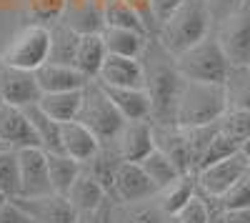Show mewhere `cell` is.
Listing matches in <instances>:
<instances>
[{
    "instance_id": "obj_18",
    "label": "cell",
    "mask_w": 250,
    "mask_h": 223,
    "mask_svg": "<svg viewBox=\"0 0 250 223\" xmlns=\"http://www.w3.org/2000/svg\"><path fill=\"white\" fill-rule=\"evenodd\" d=\"M33 73H35V80H38L40 93L83 90V86L88 83V78L83 75L75 66L53 63V60H45V63H43V66H38Z\"/></svg>"
},
{
    "instance_id": "obj_21",
    "label": "cell",
    "mask_w": 250,
    "mask_h": 223,
    "mask_svg": "<svg viewBox=\"0 0 250 223\" xmlns=\"http://www.w3.org/2000/svg\"><path fill=\"white\" fill-rule=\"evenodd\" d=\"M65 198H68V203L75 208V213H83V211H90V208L100 206L103 201L108 198V193L85 168H83L78 173V178L73 180V186L68 188Z\"/></svg>"
},
{
    "instance_id": "obj_52",
    "label": "cell",
    "mask_w": 250,
    "mask_h": 223,
    "mask_svg": "<svg viewBox=\"0 0 250 223\" xmlns=\"http://www.w3.org/2000/svg\"><path fill=\"white\" fill-rule=\"evenodd\" d=\"M0 103H3V100H0Z\"/></svg>"
},
{
    "instance_id": "obj_31",
    "label": "cell",
    "mask_w": 250,
    "mask_h": 223,
    "mask_svg": "<svg viewBox=\"0 0 250 223\" xmlns=\"http://www.w3.org/2000/svg\"><path fill=\"white\" fill-rule=\"evenodd\" d=\"M165 211L153 198L130 201V203H115V223H165Z\"/></svg>"
},
{
    "instance_id": "obj_8",
    "label": "cell",
    "mask_w": 250,
    "mask_h": 223,
    "mask_svg": "<svg viewBox=\"0 0 250 223\" xmlns=\"http://www.w3.org/2000/svg\"><path fill=\"white\" fill-rule=\"evenodd\" d=\"M250 171V160L235 151L230 156H225L220 160L210 166H203L200 171H195V183H198V191L203 193H210V196H220L223 191H228L238 178L248 176Z\"/></svg>"
},
{
    "instance_id": "obj_41",
    "label": "cell",
    "mask_w": 250,
    "mask_h": 223,
    "mask_svg": "<svg viewBox=\"0 0 250 223\" xmlns=\"http://www.w3.org/2000/svg\"><path fill=\"white\" fill-rule=\"evenodd\" d=\"M243 3H248V0H205L208 10H210V18H213V25L218 23L220 18H225L228 13H233L235 8H240Z\"/></svg>"
},
{
    "instance_id": "obj_4",
    "label": "cell",
    "mask_w": 250,
    "mask_h": 223,
    "mask_svg": "<svg viewBox=\"0 0 250 223\" xmlns=\"http://www.w3.org/2000/svg\"><path fill=\"white\" fill-rule=\"evenodd\" d=\"M175 68L185 80H203V83H223L230 63L218 43L215 33L210 30L205 38H200L198 43L190 48H185L183 53L175 55Z\"/></svg>"
},
{
    "instance_id": "obj_26",
    "label": "cell",
    "mask_w": 250,
    "mask_h": 223,
    "mask_svg": "<svg viewBox=\"0 0 250 223\" xmlns=\"http://www.w3.org/2000/svg\"><path fill=\"white\" fill-rule=\"evenodd\" d=\"M120 163H123V158H120V153L115 151V146H113V143H100V148L95 151V156H93L90 160H85V163H83V168H85L103 188H105V193H110L113 178H115Z\"/></svg>"
},
{
    "instance_id": "obj_6",
    "label": "cell",
    "mask_w": 250,
    "mask_h": 223,
    "mask_svg": "<svg viewBox=\"0 0 250 223\" xmlns=\"http://www.w3.org/2000/svg\"><path fill=\"white\" fill-rule=\"evenodd\" d=\"M48 50H50L48 25L28 23L25 28H20L8 40V45L3 50H0V63L23 68V70H35L38 66H43L48 60Z\"/></svg>"
},
{
    "instance_id": "obj_34",
    "label": "cell",
    "mask_w": 250,
    "mask_h": 223,
    "mask_svg": "<svg viewBox=\"0 0 250 223\" xmlns=\"http://www.w3.org/2000/svg\"><path fill=\"white\" fill-rule=\"evenodd\" d=\"M218 128L240 148L243 140L250 138V111H225L218 118Z\"/></svg>"
},
{
    "instance_id": "obj_7",
    "label": "cell",
    "mask_w": 250,
    "mask_h": 223,
    "mask_svg": "<svg viewBox=\"0 0 250 223\" xmlns=\"http://www.w3.org/2000/svg\"><path fill=\"white\" fill-rule=\"evenodd\" d=\"M213 33L230 66L250 63V0L213 25Z\"/></svg>"
},
{
    "instance_id": "obj_49",
    "label": "cell",
    "mask_w": 250,
    "mask_h": 223,
    "mask_svg": "<svg viewBox=\"0 0 250 223\" xmlns=\"http://www.w3.org/2000/svg\"><path fill=\"white\" fill-rule=\"evenodd\" d=\"M3 151H5V146H3V143H0V153H3Z\"/></svg>"
},
{
    "instance_id": "obj_25",
    "label": "cell",
    "mask_w": 250,
    "mask_h": 223,
    "mask_svg": "<svg viewBox=\"0 0 250 223\" xmlns=\"http://www.w3.org/2000/svg\"><path fill=\"white\" fill-rule=\"evenodd\" d=\"M223 90L228 111H250V68L230 66L223 80Z\"/></svg>"
},
{
    "instance_id": "obj_44",
    "label": "cell",
    "mask_w": 250,
    "mask_h": 223,
    "mask_svg": "<svg viewBox=\"0 0 250 223\" xmlns=\"http://www.w3.org/2000/svg\"><path fill=\"white\" fill-rule=\"evenodd\" d=\"M125 3H130V5L140 13V18L145 20V28H148V33L155 38L158 25H155V20H153V15H150V5H148V0H125Z\"/></svg>"
},
{
    "instance_id": "obj_29",
    "label": "cell",
    "mask_w": 250,
    "mask_h": 223,
    "mask_svg": "<svg viewBox=\"0 0 250 223\" xmlns=\"http://www.w3.org/2000/svg\"><path fill=\"white\" fill-rule=\"evenodd\" d=\"M28 120H30V128L38 138V146L43 148L45 153H60V123L53 120L50 115H45L43 111L38 108V103H30L23 108Z\"/></svg>"
},
{
    "instance_id": "obj_51",
    "label": "cell",
    "mask_w": 250,
    "mask_h": 223,
    "mask_svg": "<svg viewBox=\"0 0 250 223\" xmlns=\"http://www.w3.org/2000/svg\"><path fill=\"white\" fill-rule=\"evenodd\" d=\"M248 68H250V63H248Z\"/></svg>"
},
{
    "instance_id": "obj_11",
    "label": "cell",
    "mask_w": 250,
    "mask_h": 223,
    "mask_svg": "<svg viewBox=\"0 0 250 223\" xmlns=\"http://www.w3.org/2000/svg\"><path fill=\"white\" fill-rule=\"evenodd\" d=\"M158 193L155 183L143 173V168L138 163H130V160H123L113 186H110V198L115 203H130V201H143V198H153Z\"/></svg>"
},
{
    "instance_id": "obj_35",
    "label": "cell",
    "mask_w": 250,
    "mask_h": 223,
    "mask_svg": "<svg viewBox=\"0 0 250 223\" xmlns=\"http://www.w3.org/2000/svg\"><path fill=\"white\" fill-rule=\"evenodd\" d=\"M25 15L30 18V23H38V25H50L60 18L62 8H65V0H23Z\"/></svg>"
},
{
    "instance_id": "obj_37",
    "label": "cell",
    "mask_w": 250,
    "mask_h": 223,
    "mask_svg": "<svg viewBox=\"0 0 250 223\" xmlns=\"http://www.w3.org/2000/svg\"><path fill=\"white\" fill-rule=\"evenodd\" d=\"M235 151H240V148H238L228 135H223L220 128H218V133L210 138L208 148L203 151V156H200V160H198V168H195V171H200L203 166H210V163H215V160H220V158H225V156H230V153H235Z\"/></svg>"
},
{
    "instance_id": "obj_17",
    "label": "cell",
    "mask_w": 250,
    "mask_h": 223,
    "mask_svg": "<svg viewBox=\"0 0 250 223\" xmlns=\"http://www.w3.org/2000/svg\"><path fill=\"white\" fill-rule=\"evenodd\" d=\"M68 28H73L80 35L103 33L105 20H103V0H65L60 18Z\"/></svg>"
},
{
    "instance_id": "obj_50",
    "label": "cell",
    "mask_w": 250,
    "mask_h": 223,
    "mask_svg": "<svg viewBox=\"0 0 250 223\" xmlns=\"http://www.w3.org/2000/svg\"><path fill=\"white\" fill-rule=\"evenodd\" d=\"M248 176H250V171H248Z\"/></svg>"
},
{
    "instance_id": "obj_27",
    "label": "cell",
    "mask_w": 250,
    "mask_h": 223,
    "mask_svg": "<svg viewBox=\"0 0 250 223\" xmlns=\"http://www.w3.org/2000/svg\"><path fill=\"white\" fill-rule=\"evenodd\" d=\"M80 95L83 90H60V93H40L38 108L45 115H50L58 123L75 120L78 108H80Z\"/></svg>"
},
{
    "instance_id": "obj_39",
    "label": "cell",
    "mask_w": 250,
    "mask_h": 223,
    "mask_svg": "<svg viewBox=\"0 0 250 223\" xmlns=\"http://www.w3.org/2000/svg\"><path fill=\"white\" fill-rule=\"evenodd\" d=\"M73 223H115V201L108 196L100 206H95L90 211H83V213H75Z\"/></svg>"
},
{
    "instance_id": "obj_22",
    "label": "cell",
    "mask_w": 250,
    "mask_h": 223,
    "mask_svg": "<svg viewBox=\"0 0 250 223\" xmlns=\"http://www.w3.org/2000/svg\"><path fill=\"white\" fill-rule=\"evenodd\" d=\"M103 45L105 53L110 55H125V58H140L145 50L150 35L138 33V30H128V28H103Z\"/></svg>"
},
{
    "instance_id": "obj_42",
    "label": "cell",
    "mask_w": 250,
    "mask_h": 223,
    "mask_svg": "<svg viewBox=\"0 0 250 223\" xmlns=\"http://www.w3.org/2000/svg\"><path fill=\"white\" fill-rule=\"evenodd\" d=\"M183 3V0H148V5H150V15L155 20V25H160L165 18H168L178 5Z\"/></svg>"
},
{
    "instance_id": "obj_13",
    "label": "cell",
    "mask_w": 250,
    "mask_h": 223,
    "mask_svg": "<svg viewBox=\"0 0 250 223\" xmlns=\"http://www.w3.org/2000/svg\"><path fill=\"white\" fill-rule=\"evenodd\" d=\"M113 146L123 160L138 163L140 158H145L155 148L153 146V120H123L118 135L113 138Z\"/></svg>"
},
{
    "instance_id": "obj_23",
    "label": "cell",
    "mask_w": 250,
    "mask_h": 223,
    "mask_svg": "<svg viewBox=\"0 0 250 223\" xmlns=\"http://www.w3.org/2000/svg\"><path fill=\"white\" fill-rule=\"evenodd\" d=\"M198 191L195 183V173H180L175 180H170L168 186H163L155 193V201L160 203V208L165 211V216H175L188 201H190Z\"/></svg>"
},
{
    "instance_id": "obj_28",
    "label": "cell",
    "mask_w": 250,
    "mask_h": 223,
    "mask_svg": "<svg viewBox=\"0 0 250 223\" xmlns=\"http://www.w3.org/2000/svg\"><path fill=\"white\" fill-rule=\"evenodd\" d=\"M48 33H50L48 60H53V63L73 66L75 50H78V43H80V33H75L73 28H68L62 20H55V23H50V25H48Z\"/></svg>"
},
{
    "instance_id": "obj_1",
    "label": "cell",
    "mask_w": 250,
    "mask_h": 223,
    "mask_svg": "<svg viewBox=\"0 0 250 223\" xmlns=\"http://www.w3.org/2000/svg\"><path fill=\"white\" fill-rule=\"evenodd\" d=\"M143 66V90L150 100L153 123H175V106L183 86V75L175 68V55L165 50L158 38H148L140 55Z\"/></svg>"
},
{
    "instance_id": "obj_46",
    "label": "cell",
    "mask_w": 250,
    "mask_h": 223,
    "mask_svg": "<svg viewBox=\"0 0 250 223\" xmlns=\"http://www.w3.org/2000/svg\"><path fill=\"white\" fill-rule=\"evenodd\" d=\"M23 0H0V10H10V8H20Z\"/></svg>"
},
{
    "instance_id": "obj_10",
    "label": "cell",
    "mask_w": 250,
    "mask_h": 223,
    "mask_svg": "<svg viewBox=\"0 0 250 223\" xmlns=\"http://www.w3.org/2000/svg\"><path fill=\"white\" fill-rule=\"evenodd\" d=\"M38 98H40V88L33 70L0 63V100L3 103L25 108L30 103H38Z\"/></svg>"
},
{
    "instance_id": "obj_20",
    "label": "cell",
    "mask_w": 250,
    "mask_h": 223,
    "mask_svg": "<svg viewBox=\"0 0 250 223\" xmlns=\"http://www.w3.org/2000/svg\"><path fill=\"white\" fill-rule=\"evenodd\" d=\"M113 100V106L123 115V120H150V100L143 88H115V86H103Z\"/></svg>"
},
{
    "instance_id": "obj_16",
    "label": "cell",
    "mask_w": 250,
    "mask_h": 223,
    "mask_svg": "<svg viewBox=\"0 0 250 223\" xmlns=\"http://www.w3.org/2000/svg\"><path fill=\"white\" fill-rule=\"evenodd\" d=\"M100 86H115V88H143V66L140 58H125V55H105L98 70Z\"/></svg>"
},
{
    "instance_id": "obj_14",
    "label": "cell",
    "mask_w": 250,
    "mask_h": 223,
    "mask_svg": "<svg viewBox=\"0 0 250 223\" xmlns=\"http://www.w3.org/2000/svg\"><path fill=\"white\" fill-rule=\"evenodd\" d=\"M153 146L173 160L180 173H193L190 148H188L185 131L175 123H153Z\"/></svg>"
},
{
    "instance_id": "obj_9",
    "label": "cell",
    "mask_w": 250,
    "mask_h": 223,
    "mask_svg": "<svg viewBox=\"0 0 250 223\" xmlns=\"http://www.w3.org/2000/svg\"><path fill=\"white\" fill-rule=\"evenodd\" d=\"M18 208L23 211L33 223H73L75 208L60 193H40V196H18L13 198Z\"/></svg>"
},
{
    "instance_id": "obj_5",
    "label": "cell",
    "mask_w": 250,
    "mask_h": 223,
    "mask_svg": "<svg viewBox=\"0 0 250 223\" xmlns=\"http://www.w3.org/2000/svg\"><path fill=\"white\" fill-rule=\"evenodd\" d=\"M75 120L85 126L100 143H113V138L118 135L123 126V115L118 113V108L113 106V100L108 98V93L103 90L98 80H88L83 86Z\"/></svg>"
},
{
    "instance_id": "obj_19",
    "label": "cell",
    "mask_w": 250,
    "mask_h": 223,
    "mask_svg": "<svg viewBox=\"0 0 250 223\" xmlns=\"http://www.w3.org/2000/svg\"><path fill=\"white\" fill-rule=\"evenodd\" d=\"M100 148V140L78 120H65L60 123V153L70 156L78 163H85Z\"/></svg>"
},
{
    "instance_id": "obj_3",
    "label": "cell",
    "mask_w": 250,
    "mask_h": 223,
    "mask_svg": "<svg viewBox=\"0 0 250 223\" xmlns=\"http://www.w3.org/2000/svg\"><path fill=\"white\" fill-rule=\"evenodd\" d=\"M225 90L223 83H203V80H185L180 86L175 106V126L193 128L213 123L225 113Z\"/></svg>"
},
{
    "instance_id": "obj_36",
    "label": "cell",
    "mask_w": 250,
    "mask_h": 223,
    "mask_svg": "<svg viewBox=\"0 0 250 223\" xmlns=\"http://www.w3.org/2000/svg\"><path fill=\"white\" fill-rule=\"evenodd\" d=\"M0 191L8 201L20 196V173H18V156L15 151L5 148L0 153Z\"/></svg>"
},
{
    "instance_id": "obj_45",
    "label": "cell",
    "mask_w": 250,
    "mask_h": 223,
    "mask_svg": "<svg viewBox=\"0 0 250 223\" xmlns=\"http://www.w3.org/2000/svg\"><path fill=\"white\" fill-rule=\"evenodd\" d=\"M223 223H250V208H238V211H225Z\"/></svg>"
},
{
    "instance_id": "obj_2",
    "label": "cell",
    "mask_w": 250,
    "mask_h": 223,
    "mask_svg": "<svg viewBox=\"0 0 250 223\" xmlns=\"http://www.w3.org/2000/svg\"><path fill=\"white\" fill-rule=\"evenodd\" d=\"M210 30H213V18L205 0H183L158 25L155 38L170 55H178L193 43H198L200 38H205Z\"/></svg>"
},
{
    "instance_id": "obj_32",
    "label": "cell",
    "mask_w": 250,
    "mask_h": 223,
    "mask_svg": "<svg viewBox=\"0 0 250 223\" xmlns=\"http://www.w3.org/2000/svg\"><path fill=\"white\" fill-rule=\"evenodd\" d=\"M103 20H105V28H128V30L150 35L140 13L125 0H103Z\"/></svg>"
},
{
    "instance_id": "obj_24",
    "label": "cell",
    "mask_w": 250,
    "mask_h": 223,
    "mask_svg": "<svg viewBox=\"0 0 250 223\" xmlns=\"http://www.w3.org/2000/svg\"><path fill=\"white\" fill-rule=\"evenodd\" d=\"M105 45H103V35L100 33H90V35H80V43L75 50V60L73 66L85 75L88 80L98 78V70L103 66V58H105Z\"/></svg>"
},
{
    "instance_id": "obj_47",
    "label": "cell",
    "mask_w": 250,
    "mask_h": 223,
    "mask_svg": "<svg viewBox=\"0 0 250 223\" xmlns=\"http://www.w3.org/2000/svg\"><path fill=\"white\" fill-rule=\"evenodd\" d=\"M5 201H8V198H5V193H3V191H0V203H5Z\"/></svg>"
},
{
    "instance_id": "obj_40",
    "label": "cell",
    "mask_w": 250,
    "mask_h": 223,
    "mask_svg": "<svg viewBox=\"0 0 250 223\" xmlns=\"http://www.w3.org/2000/svg\"><path fill=\"white\" fill-rule=\"evenodd\" d=\"M178 223H208V211H205V201L203 196L195 191V196L173 216Z\"/></svg>"
},
{
    "instance_id": "obj_12",
    "label": "cell",
    "mask_w": 250,
    "mask_h": 223,
    "mask_svg": "<svg viewBox=\"0 0 250 223\" xmlns=\"http://www.w3.org/2000/svg\"><path fill=\"white\" fill-rule=\"evenodd\" d=\"M18 173H20V196H40L50 191L45 151L38 146L18 148Z\"/></svg>"
},
{
    "instance_id": "obj_38",
    "label": "cell",
    "mask_w": 250,
    "mask_h": 223,
    "mask_svg": "<svg viewBox=\"0 0 250 223\" xmlns=\"http://www.w3.org/2000/svg\"><path fill=\"white\" fill-rule=\"evenodd\" d=\"M220 203L225 206V211H238V208H250V176L238 178L235 183L223 191L220 196Z\"/></svg>"
},
{
    "instance_id": "obj_48",
    "label": "cell",
    "mask_w": 250,
    "mask_h": 223,
    "mask_svg": "<svg viewBox=\"0 0 250 223\" xmlns=\"http://www.w3.org/2000/svg\"><path fill=\"white\" fill-rule=\"evenodd\" d=\"M165 223H178V221H175L173 216H168V218H165Z\"/></svg>"
},
{
    "instance_id": "obj_15",
    "label": "cell",
    "mask_w": 250,
    "mask_h": 223,
    "mask_svg": "<svg viewBox=\"0 0 250 223\" xmlns=\"http://www.w3.org/2000/svg\"><path fill=\"white\" fill-rule=\"evenodd\" d=\"M0 143L10 151L38 146V138L30 128V120H28L23 108L10 106V103H0Z\"/></svg>"
},
{
    "instance_id": "obj_30",
    "label": "cell",
    "mask_w": 250,
    "mask_h": 223,
    "mask_svg": "<svg viewBox=\"0 0 250 223\" xmlns=\"http://www.w3.org/2000/svg\"><path fill=\"white\" fill-rule=\"evenodd\" d=\"M45 163H48V180H50V191L65 196L68 188L73 186V180L83 171V163L73 160L65 153H45Z\"/></svg>"
},
{
    "instance_id": "obj_33",
    "label": "cell",
    "mask_w": 250,
    "mask_h": 223,
    "mask_svg": "<svg viewBox=\"0 0 250 223\" xmlns=\"http://www.w3.org/2000/svg\"><path fill=\"white\" fill-rule=\"evenodd\" d=\"M138 166H140L143 173L155 183L158 191H160L163 186H168L170 180H175V178L180 176V171L173 166V160H170L168 156H163L158 148H153L145 158H140V160H138Z\"/></svg>"
},
{
    "instance_id": "obj_43",
    "label": "cell",
    "mask_w": 250,
    "mask_h": 223,
    "mask_svg": "<svg viewBox=\"0 0 250 223\" xmlns=\"http://www.w3.org/2000/svg\"><path fill=\"white\" fill-rule=\"evenodd\" d=\"M0 223H33V221L18 208L15 201H5V203H0Z\"/></svg>"
}]
</instances>
